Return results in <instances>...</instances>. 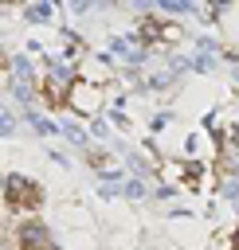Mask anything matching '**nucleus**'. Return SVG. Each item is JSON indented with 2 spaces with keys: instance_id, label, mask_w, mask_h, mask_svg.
Here are the masks:
<instances>
[{
  "instance_id": "obj_1",
  "label": "nucleus",
  "mask_w": 239,
  "mask_h": 250,
  "mask_svg": "<svg viewBox=\"0 0 239 250\" xmlns=\"http://www.w3.org/2000/svg\"><path fill=\"white\" fill-rule=\"evenodd\" d=\"M4 199H8V211H12V215H31V211H39L43 191H39L31 180H24V176H8Z\"/></svg>"
},
{
  "instance_id": "obj_2",
  "label": "nucleus",
  "mask_w": 239,
  "mask_h": 250,
  "mask_svg": "<svg viewBox=\"0 0 239 250\" xmlns=\"http://www.w3.org/2000/svg\"><path fill=\"white\" fill-rule=\"evenodd\" d=\"M67 109H74V113H82V117H94V113L102 109V86H94V82H86V78H74V82L67 86Z\"/></svg>"
},
{
  "instance_id": "obj_3",
  "label": "nucleus",
  "mask_w": 239,
  "mask_h": 250,
  "mask_svg": "<svg viewBox=\"0 0 239 250\" xmlns=\"http://www.w3.org/2000/svg\"><path fill=\"white\" fill-rule=\"evenodd\" d=\"M157 176H161L165 184H184V188H196L200 168H196V164H180V160H161V164H157Z\"/></svg>"
},
{
  "instance_id": "obj_4",
  "label": "nucleus",
  "mask_w": 239,
  "mask_h": 250,
  "mask_svg": "<svg viewBox=\"0 0 239 250\" xmlns=\"http://www.w3.org/2000/svg\"><path fill=\"white\" fill-rule=\"evenodd\" d=\"M16 246H20V250H55V246H51V238H47V230H43L39 223H31V219L20 227Z\"/></svg>"
},
{
  "instance_id": "obj_5",
  "label": "nucleus",
  "mask_w": 239,
  "mask_h": 250,
  "mask_svg": "<svg viewBox=\"0 0 239 250\" xmlns=\"http://www.w3.org/2000/svg\"><path fill=\"white\" fill-rule=\"evenodd\" d=\"M39 94H43V102H47L51 109H59V105H67V90H63V74H59V70H51V74L43 78V86H39Z\"/></svg>"
},
{
  "instance_id": "obj_6",
  "label": "nucleus",
  "mask_w": 239,
  "mask_h": 250,
  "mask_svg": "<svg viewBox=\"0 0 239 250\" xmlns=\"http://www.w3.org/2000/svg\"><path fill=\"white\" fill-rule=\"evenodd\" d=\"M137 27H141V39H145V43H161V31H165V23H157L153 16H145Z\"/></svg>"
},
{
  "instance_id": "obj_7",
  "label": "nucleus",
  "mask_w": 239,
  "mask_h": 250,
  "mask_svg": "<svg viewBox=\"0 0 239 250\" xmlns=\"http://www.w3.org/2000/svg\"><path fill=\"white\" fill-rule=\"evenodd\" d=\"M82 78L94 82V86H102V82L110 78V66H102V62H82Z\"/></svg>"
},
{
  "instance_id": "obj_8",
  "label": "nucleus",
  "mask_w": 239,
  "mask_h": 250,
  "mask_svg": "<svg viewBox=\"0 0 239 250\" xmlns=\"http://www.w3.org/2000/svg\"><path fill=\"white\" fill-rule=\"evenodd\" d=\"M180 35H184V27H180V23H165V31H161V43H180Z\"/></svg>"
},
{
  "instance_id": "obj_9",
  "label": "nucleus",
  "mask_w": 239,
  "mask_h": 250,
  "mask_svg": "<svg viewBox=\"0 0 239 250\" xmlns=\"http://www.w3.org/2000/svg\"><path fill=\"white\" fill-rule=\"evenodd\" d=\"M90 164H98L102 172H114V168H118L114 160H106V152H90Z\"/></svg>"
}]
</instances>
